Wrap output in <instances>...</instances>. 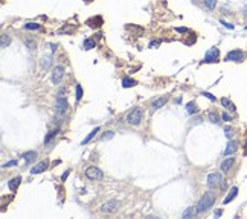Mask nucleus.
Returning <instances> with one entry per match:
<instances>
[{
    "instance_id": "1",
    "label": "nucleus",
    "mask_w": 247,
    "mask_h": 219,
    "mask_svg": "<svg viewBox=\"0 0 247 219\" xmlns=\"http://www.w3.org/2000/svg\"><path fill=\"white\" fill-rule=\"evenodd\" d=\"M214 202H215V193H212V192L204 193V195L201 196V199L198 201V204H197V212L203 213V212L209 210L214 206Z\"/></svg>"
},
{
    "instance_id": "2",
    "label": "nucleus",
    "mask_w": 247,
    "mask_h": 219,
    "mask_svg": "<svg viewBox=\"0 0 247 219\" xmlns=\"http://www.w3.org/2000/svg\"><path fill=\"white\" fill-rule=\"evenodd\" d=\"M218 59H220V49L218 47H211L203 58V62L211 64V62H218Z\"/></svg>"
},
{
    "instance_id": "3",
    "label": "nucleus",
    "mask_w": 247,
    "mask_h": 219,
    "mask_svg": "<svg viewBox=\"0 0 247 219\" xmlns=\"http://www.w3.org/2000/svg\"><path fill=\"white\" fill-rule=\"evenodd\" d=\"M142 117H143V113H142L141 108H134L133 111H130V114L127 116V120H128V123L131 125H139L142 122Z\"/></svg>"
},
{
    "instance_id": "4",
    "label": "nucleus",
    "mask_w": 247,
    "mask_h": 219,
    "mask_svg": "<svg viewBox=\"0 0 247 219\" xmlns=\"http://www.w3.org/2000/svg\"><path fill=\"white\" fill-rule=\"evenodd\" d=\"M85 175H87V178L95 180V181H99V180H102V178H104L102 171H101L99 167H96V166H90V167H87V169H85Z\"/></svg>"
},
{
    "instance_id": "5",
    "label": "nucleus",
    "mask_w": 247,
    "mask_h": 219,
    "mask_svg": "<svg viewBox=\"0 0 247 219\" xmlns=\"http://www.w3.org/2000/svg\"><path fill=\"white\" fill-rule=\"evenodd\" d=\"M55 108H57V113H58L59 116L66 114V113L69 111V102H67V99H66L64 96H59L58 99H57Z\"/></svg>"
},
{
    "instance_id": "6",
    "label": "nucleus",
    "mask_w": 247,
    "mask_h": 219,
    "mask_svg": "<svg viewBox=\"0 0 247 219\" xmlns=\"http://www.w3.org/2000/svg\"><path fill=\"white\" fill-rule=\"evenodd\" d=\"M244 59V52L243 50H239V49H235V50H230L226 58H224V61H234V62H241Z\"/></svg>"
},
{
    "instance_id": "7",
    "label": "nucleus",
    "mask_w": 247,
    "mask_h": 219,
    "mask_svg": "<svg viewBox=\"0 0 247 219\" xmlns=\"http://www.w3.org/2000/svg\"><path fill=\"white\" fill-rule=\"evenodd\" d=\"M118 208H119L118 201H108V202H104L101 206V212L102 213H115Z\"/></svg>"
},
{
    "instance_id": "8",
    "label": "nucleus",
    "mask_w": 247,
    "mask_h": 219,
    "mask_svg": "<svg viewBox=\"0 0 247 219\" xmlns=\"http://www.w3.org/2000/svg\"><path fill=\"white\" fill-rule=\"evenodd\" d=\"M220 183H223V177H221V173L218 172H212L208 175V184L214 187V186H218Z\"/></svg>"
},
{
    "instance_id": "9",
    "label": "nucleus",
    "mask_w": 247,
    "mask_h": 219,
    "mask_svg": "<svg viewBox=\"0 0 247 219\" xmlns=\"http://www.w3.org/2000/svg\"><path fill=\"white\" fill-rule=\"evenodd\" d=\"M63 76H64V67H61V66H57L54 72H52V82L54 84H59L61 79H63Z\"/></svg>"
},
{
    "instance_id": "10",
    "label": "nucleus",
    "mask_w": 247,
    "mask_h": 219,
    "mask_svg": "<svg viewBox=\"0 0 247 219\" xmlns=\"http://www.w3.org/2000/svg\"><path fill=\"white\" fill-rule=\"evenodd\" d=\"M46 169H47V162L44 160V162H40L38 164H35V166L31 169V173H32V175H38V173L44 172Z\"/></svg>"
},
{
    "instance_id": "11",
    "label": "nucleus",
    "mask_w": 247,
    "mask_h": 219,
    "mask_svg": "<svg viewBox=\"0 0 247 219\" xmlns=\"http://www.w3.org/2000/svg\"><path fill=\"white\" fill-rule=\"evenodd\" d=\"M50 64H52V55H43L41 59H40V66H41V69L47 70L50 67Z\"/></svg>"
},
{
    "instance_id": "12",
    "label": "nucleus",
    "mask_w": 247,
    "mask_h": 219,
    "mask_svg": "<svg viewBox=\"0 0 247 219\" xmlns=\"http://www.w3.org/2000/svg\"><path fill=\"white\" fill-rule=\"evenodd\" d=\"M236 148H238L236 142H234V140H230V142L227 143L226 149H224V155H232V154H234V152L236 151Z\"/></svg>"
},
{
    "instance_id": "13",
    "label": "nucleus",
    "mask_w": 247,
    "mask_h": 219,
    "mask_svg": "<svg viewBox=\"0 0 247 219\" xmlns=\"http://www.w3.org/2000/svg\"><path fill=\"white\" fill-rule=\"evenodd\" d=\"M20 183H22V178H20V177H15V178H12L11 181L8 183L9 190H11V192H15V190H17V187L20 186Z\"/></svg>"
},
{
    "instance_id": "14",
    "label": "nucleus",
    "mask_w": 247,
    "mask_h": 219,
    "mask_svg": "<svg viewBox=\"0 0 247 219\" xmlns=\"http://www.w3.org/2000/svg\"><path fill=\"white\" fill-rule=\"evenodd\" d=\"M236 195H238V187H232V189H230V192H229V196H226V198H224L223 204H229L230 201H234Z\"/></svg>"
},
{
    "instance_id": "15",
    "label": "nucleus",
    "mask_w": 247,
    "mask_h": 219,
    "mask_svg": "<svg viewBox=\"0 0 247 219\" xmlns=\"http://www.w3.org/2000/svg\"><path fill=\"white\" fill-rule=\"evenodd\" d=\"M232 166H234V158H232V157H230V158H226V160L221 163V171H223V172H229Z\"/></svg>"
},
{
    "instance_id": "16",
    "label": "nucleus",
    "mask_w": 247,
    "mask_h": 219,
    "mask_svg": "<svg viewBox=\"0 0 247 219\" xmlns=\"http://www.w3.org/2000/svg\"><path fill=\"white\" fill-rule=\"evenodd\" d=\"M166 101H168V97H165V96L159 97V99H156V101L153 102V108H154V110H159V108H162V107L166 104Z\"/></svg>"
},
{
    "instance_id": "17",
    "label": "nucleus",
    "mask_w": 247,
    "mask_h": 219,
    "mask_svg": "<svg viewBox=\"0 0 247 219\" xmlns=\"http://www.w3.org/2000/svg\"><path fill=\"white\" fill-rule=\"evenodd\" d=\"M87 24L90 26V27H99L101 24H102V18L101 17H95V18H90Z\"/></svg>"
},
{
    "instance_id": "18",
    "label": "nucleus",
    "mask_w": 247,
    "mask_h": 219,
    "mask_svg": "<svg viewBox=\"0 0 247 219\" xmlns=\"http://www.w3.org/2000/svg\"><path fill=\"white\" fill-rule=\"evenodd\" d=\"M35 157H37V152H35V151H29V152H26V154H23V155H22V158H24V162H26V163L32 162Z\"/></svg>"
},
{
    "instance_id": "19",
    "label": "nucleus",
    "mask_w": 247,
    "mask_h": 219,
    "mask_svg": "<svg viewBox=\"0 0 247 219\" xmlns=\"http://www.w3.org/2000/svg\"><path fill=\"white\" fill-rule=\"evenodd\" d=\"M197 111H198V108H197L195 102H189V104H186V113H188V114H195Z\"/></svg>"
},
{
    "instance_id": "20",
    "label": "nucleus",
    "mask_w": 247,
    "mask_h": 219,
    "mask_svg": "<svg viewBox=\"0 0 247 219\" xmlns=\"http://www.w3.org/2000/svg\"><path fill=\"white\" fill-rule=\"evenodd\" d=\"M221 105H223V107H226V108H229L230 111H235V110H236L235 105L232 104V102H230L227 97H223V99H221Z\"/></svg>"
},
{
    "instance_id": "21",
    "label": "nucleus",
    "mask_w": 247,
    "mask_h": 219,
    "mask_svg": "<svg viewBox=\"0 0 247 219\" xmlns=\"http://www.w3.org/2000/svg\"><path fill=\"white\" fill-rule=\"evenodd\" d=\"M98 131H99V128L96 127V128L93 129V131H92V132H90V134L87 136V137H85L84 140H82V142H81V145H87V143H89V142H90V140H92V138H93L95 136H96V132H98Z\"/></svg>"
},
{
    "instance_id": "22",
    "label": "nucleus",
    "mask_w": 247,
    "mask_h": 219,
    "mask_svg": "<svg viewBox=\"0 0 247 219\" xmlns=\"http://www.w3.org/2000/svg\"><path fill=\"white\" fill-rule=\"evenodd\" d=\"M134 85H136V81H134V79H130V78H124V79H122V87H125V88L134 87Z\"/></svg>"
},
{
    "instance_id": "23",
    "label": "nucleus",
    "mask_w": 247,
    "mask_h": 219,
    "mask_svg": "<svg viewBox=\"0 0 247 219\" xmlns=\"http://www.w3.org/2000/svg\"><path fill=\"white\" fill-rule=\"evenodd\" d=\"M195 212H197V208H194V207L186 208V212L183 213V219H189V218H192V216L195 215Z\"/></svg>"
},
{
    "instance_id": "24",
    "label": "nucleus",
    "mask_w": 247,
    "mask_h": 219,
    "mask_svg": "<svg viewBox=\"0 0 247 219\" xmlns=\"http://www.w3.org/2000/svg\"><path fill=\"white\" fill-rule=\"evenodd\" d=\"M95 46H96V43H95L92 38H87V40L84 41V49H85V50H90V49H93Z\"/></svg>"
},
{
    "instance_id": "25",
    "label": "nucleus",
    "mask_w": 247,
    "mask_h": 219,
    "mask_svg": "<svg viewBox=\"0 0 247 219\" xmlns=\"http://www.w3.org/2000/svg\"><path fill=\"white\" fill-rule=\"evenodd\" d=\"M209 120H211L212 123H220V116L217 114L215 111H211L209 113Z\"/></svg>"
},
{
    "instance_id": "26",
    "label": "nucleus",
    "mask_w": 247,
    "mask_h": 219,
    "mask_svg": "<svg viewBox=\"0 0 247 219\" xmlns=\"http://www.w3.org/2000/svg\"><path fill=\"white\" fill-rule=\"evenodd\" d=\"M204 2V5H206V8L208 9H215V5H217V0H203Z\"/></svg>"
},
{
    "instance_id": "27",
    "label": "nucleus",
    "mask_w": 247,
    "mask_h": 219,
    "mask_svg": "<svg viewBox=\"0 0 247 219\" xmlns=\"http://www.w3.org/2000/svg\"><path fill=\"white\" fill-rule=\"evenodd\" d=\"M24 29H28V31H35V29H41V26L40 24H37V23H26L24 24Z\"/></svg>"
},
{
    "instance_id": "28",
    "label": "nucleus",
    "mask_w": 247,
    "mask_h": 219,
    "mask_svg": "<svg viewBox=\"0 0 247 219\" xmlns=\"http://www.w3.org/2000/svg\"><path fill=\"white\" fill-rule=\"evenodd\" d=\"M81 97H82V87H81V84H76V102H80L81 101Z\"/></svg>"
},
{
    "instance_id": "29",
    "label": "nucleus",
    "mask_w": 247,
    "mask_h": 219,
    "mask_svg": "<svg viewBox=\"0 0 247 219\" xmlns=\"http://www.w3.org/2000/svg\"><path fill=\"white\" fill-rule=\"evenodd\" d=\"M11 43V38H9V35H3L2 37V49H5V47L8 46Z\"/></svg>"
},
{
    "instance_id": "30",
    "label": "nucleus",
    "mask_w": 247,
    "mask_h": 219,
    "mask_svg": "<svg viewBox=\"0 0 247 219\" xmlns=\"http://www.w3.org/2000/svg\"><path fill=\"white\" fill-rule=\"evenodd\" d=\"M57 134H58V129H57V131H50V132L47 134V137L44 138V143H49V142H50V138H52V137H55Z\"/></svg>"
},
{
    "instance_id": "31",
    "label": "nucleus",
    "mask_w": 247,
    "mask_h": 219,
    "mask_svg": "<svg viewBox=\"0 0 247 219\" xmlns=\"http://www.w3.org/2000/svg\"><path fill=\"white\" fill-rule=\"evenodd\" d=\"M201 96L208 97V99H209V101H212V102H215V99H217L214 94H211V93H208V92H201Z\"/></svg>"
},
{
    "instance_id": "32",
    "label": "nucleus",
    "mask_w": 247,
    "mask_h": 219,
    "mask_svg": "<svg viewBox=\"0 0 247 219\" xmlns=\"http://www.w3.org/2000/svg\"><path fill=\"white\" fill-rule=\"evenodd\" d=\"M224 132H226V137L227 138H232V136H234V131H232V128L230 127L224 128Z\"/></svg>"
},
{
    "instance_id": "33",
    "label": "nucleus",
    "mask_w": 247,
    "mask_h": 219,
    "mask_svg": "<svg viewBox=\"0 0 247 219\" xmlns=\"http://www.w3.org/2000/svg\"><path fill=\"white\" fill-rule=\"evenodd\" d=\"M113 136H115V132H113V131H107L105 134L102 136V140H105V138H111Z\"/></svg>"
},
{
    "instance_id": "34",
    "label": "nucleus",
    "mask_w": 247,
    "mask_h": 219,
    "mask_svg": "<svg viewBox=\"0 0 247 219\" xmlns=\"http://www.w3.org/2000/svg\"><path fill=\"white\" fill-rule=\"evenodd\" d=\"M221 117H223L224 122H230V120H232V116L227 114V113H223V116H221Z\"/></svg>"
},
{
    "instance_id": "35",
    "label": "nucleus",
    "mask_w": 247,
    "mask_h": 219,
    "mask_svg": "<svg viewBox=\"0 0 247 219\" xmlns=\"http://www.w3.org/2000/svg\"><path fill=\"white\" fill-rule=\"evenodd\" d=\"M17 164V160H12V162H8L3 164V167H11V166H15Z\"/></svg>"
},
{
    "instance_id": "36",
    "label": "nucleus",
    "mask_w": 247,
    "mask_h": 219,
    "mask_svg": "<svg viewBox=\"0 0 247 219\" xmlns=\"http://www.w3.org/2000/svg\"><path fill=\"white\" fill-rule=\"evenodd\" d=\"M221 24H224V27H227V29H234V24H230V23H226L224 20H221Z\"/></svg>"
},
{
    "instance_id": "37",
    "label": "nucleus",
    "mask_w": 247,
    "mask_h": 219,
    "mask_svg": "<svg viewBox=\"0 0 247 219\" xmlns=\"http://www.w3.org/2000/svg\"><path fill=\"white\" fill-rule=\"evenodd\" d=\"M150 47H159V43H157V41H151V43H150Z\"/></svg>"
},
{
    "instance_id": "38",
    "label": "nucleus",
    "mask_w": 247,
    "mask_h": 219,
    "mask_svg": "<svg viewBox=\"0 0 247 219\" xmlns=\"http://www.w3.org/2000/svg\"><path fill=\"white\" fill-rule=\"evenodd\" d=\"M177 31H178V32H182V34H183V32H188V29H186V27H177Z\"/></svg>"
},
{
    "instance_id": "39",
    "label": "nucleus",
    "mask_w": 247,
    "mask_h": 219,
    "mask_svg": "<svg viewBox=\"0 0 247 219\" xmlns=\"http://www.w3.org/2000/svg\"><path fill=\"white\" fill-rule=\"evenodd\" d=\"M67 175H69V171H66V172L63 173V177H61V180H63V181H64V180H66V178H67Z\"/></svg>"
},
{
    "instance_id": "40",
    "label": "nucleus",
    "mask_w": 247,
    "mask_h": 219,
    "mask_svg": "<svg viewBox=\"0 0 247 219\" xmlns=\"http://www.w3.org/2000/svg\"><path fill=\"white\" fill-rule=\"evenodd\" d=\"M221 213H223L221 210H217V212H215V218H220V216H221Z\"/></svg>"
},
{
    "instance_id": "41",
    "label": "nucleus",
    "mask_w": 247,
    "mask_h": 219,
    "mask_svg": "<svg viewBox=\"0 0 247 219\" xmlns=\"http://www.w3.org/2000/svg\"><path fill=\"white\" fill-rule=\"evenodd\" d=\"M50 47H52V52H57V46L55 44H50Z\"/></svg>"
},
{
    "instance_id": "42",
    "label": "nucleus",
    "mask_w": 247,
    "mask_h": 219,
    "mask_svg": "<svg viewBox=\"0 0 247 219\" xmlns=\"http://www.w3.org/2000/svg\"><path fill=\"white\" fill-rule=\"evenodd\" d=\"M246 29H247V26H246Z\"/></svg>"
}]
</instances>
